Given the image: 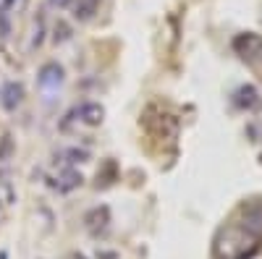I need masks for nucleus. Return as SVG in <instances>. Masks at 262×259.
I'll return each mask as SVG.
<instances>
[{
	"instance_id": "obj_1",
	"label": "nucleus",
	"mask_w": 262,
	"mask_h": 259,
	"mask_svg": "<svg viewBox=\"0 0 262 259\" xmlns=\"http://www.w3.org/2000/svg\"><path fill=\"white\" fill-rule=\"evenodd\" d=\"M262 249V199H249L217 228L212 259H254Z\"/></svg>"
},
{
	"instance_id": "obj_2",
	"label": "nucleus",
	"mask_w": 262,
	"mask_h": 259,
	"mask_svg": "<svg viewBox=\"0 0 262 259\" xmlns=\"http://www.w3.org/2000/svg\"><path fill=\"white\" fill-rule=\"evenodd\" d=\"M231 48H233V53L242 58V60L254 63V60L262 58V34H257V32H242V34L233 37Z\"/></svg>"
},
{
	"instance_id": "obj_3",
	"label": "nucleus",
	"mask_w": 262,
	"mask_h": 259,
	"mask_svg": "<svg viewBox=\"0 0 262 259\" xmlns=\"http://www.w3.org/2000/svg\"><path fill=\"white\" fill-rule=\"evenodd\" d=\"M63 79H66V71H63V66L60 63H45V66L39 68V74H37V84H39V89H45V92H53V89H58V86L63 84Z\"/></svg>"
},
{
	"instance_id": "obj_4",
	"label": "nucleus",
	"mask_w": 262,
	"mask_h": 259,
	"mask_svg": "<svg viewBox=\"0 0 262 259\" xmlns=\"http://www.w3.org/2000/svg\"><path fill=\"white\" fill-rule=\"evenodd\" d=\"M21 102H24V84L21 81H6L3 89H0V105H3V110L13 113Z\"/></svg>"
},
{
	"instance_id": "obj_5",
	"label": "nucleus",
	"mask_w": 262,
	"mask_h": 259,
	"mask_svg": "<svg viewBox=\"0 0 262 259\" xmlns=\"http://www.w3.org/2000/svg\"><path fill=\"white\" fill-rule=\"evenodd\" d=\"M84 225H86V230H90L92 236L102 233L107 225H111V209H107L105 204H100V207L90 209V212L84 215Z\"/></svg>"
},
{
	"instance_id": "obj_6",
	"label": "nucleus",
	"mask_w": 262,
	"mask_h": 259,
	"mask_svg": "<svg viewBox=\"0 0 262 259\" xmlns=\"http://www.w3.org/2000/svg\"><path fill=\"white\" fill-rule=\"evenodd\" d=\"M233 105L238 107V110H254V107L259 105V92L254 84H242L233 95Z\"/></svg>"
},
{
	"instance_id": "obj_7",
	"label": "nucleus",
	"mask_w": 262,
	"mask_h": 259,
	"mask_svg": "<svg viewBox=\"0 0 262 259\" xmlns=\"http://www.w3.org/2000/svg\"><path fill=\"white\" fill-rule=\"evenodd\" d=\"M76 113H79L81 123H86V126H100L105 121V107L100 102H84V105H79Z\"/></svg>"
},
{
	"instance_id": "obj_8",
	"label": "nucleus",
	"mask_w": 262,
	"mask_h": 259,
	"mask_svg": "<svg viewBox=\"0 0 262 259\" xmlns=\"http://www.w3.org/2000/svg\"><path fill=\"white\" fill-rule=\"evenodd\" d=\"M81 173L79 170H74V168H69V170H63L60 176H58V183H55V189L60 191V194H69V191H74V189H79L81 186Z\"/></svg>"
},
{
	"instance_id": "obj_9",
	"label": "nucleus",
	"mask_w": 262,
	"mask_h": 259,
	"mask_svg": "<svg viewBox=\"0 0 262 259\" xmlns=\"http://www.w3.org/2000/svg\"><path fill=\"white\" fill-rule=\"evenodd\" d=\"M97 6H100V0H76L74 3V18L76 21H90L97 13Z\"/></svg>"
},
{
	"instance_id": "obj_10",
	"label": "nucleus",
	"mask_w": 262,
	"mask_h": 259,
	"mask_svg": "<svg viewBox=\"0 0 262 259\" xmlns=\"http://www.w3.org/2000/svg\"><path fill=\"white\" fill-rule=\"evenodd\" d=\"M116 181V162L113 160H107L105 165H102V170H97V189H105V186H111Z\"/></svg>"
},
{
	"instance_id": "obj_11",
	"label": "nucleus",
	"mask_w": 262,
	"mask_h": 259,
	"mask_svg": "<svg viewBox=\"0 0 262 259\" xmlns=\"http://www.w3.org/2000/svg\"><path fill=\"white\" fill-rule=\"evenodd\" d=\"M13 152H16L13 136H11V134H3V136H0V162H8V160L13 157Z\"/></svg>"
},
{
	"instance_id": "obj_12",
	"label": "nucleus",
	"mask_w": 262,
	"mask_h": 259,
	"mask_svg": "<svg viewBox=\"0 0 262 259\" xmlns=\"http://www.w3.org/2000/svg\"><path fill=\"white\" fill-rule=\"evenodd\" d=\"M66 39H71V27L66 24V21H58V24H55V34H53V42H55V45H60V42H66Z\"/></svg>"
},
{
	"instance_id": "obj_13",
	"label": "nucleus",
	"mask_w": 262,
	"mask_h": 259,
	"mask_svg": "<svg viewBox=\"0 0 262 259\" xmlns=\"http://www.w3.org/2000/svg\"><path fill=\"white\" fill-rule=\"evenodd\" d=\"M11 37V16H8V8L0 6V39H8Z\"/></svg>"
},
{
	"instance_id": "obj_14",
	"label": "nucleus",
	"mask_w": 262,
	"mask_h": 259,
	"mask_svg": "<svg viewBox=\"0 0 262 259\" xmlns=\"http://www.w3.org/2000/svg\"><path fill=\"white\" fill-rule=\"evenodd\" d=\"M66 157H69V162H86L90 160V152H86V149H69Z\"/></svg>"
},
{
	"instance_id": "obj_15",
	"label": "nucleus",
	"mask_w": 262,
	"mask_h": 259,
	"mask_svg": "<svg viewBox=\"0 0 262 259\" xmlns=\"http://www.w3.org/2000/svg\"><path fill=\"white\" fill-rule=\"evenodd\" d=\"M97 259H118L116 251H97Z\"/></svg>"
},
{
	"instance_id": "obj_16",
	"label": "nucleus",
	"mask_w": 262,
	"mask_h": 259,
	"mask_svg": "<svg viewBox=\"0 0 262 259\" xmlns=\"http://www.w3.org/2000/svg\"><path fill=\"white\" fill-rule=\"evenodd\" d=\"M50 6H55V8H69L71 0H50Z\"/></svg>"
},
{
	"instance_id": "obj_17",
	"label": "nucleus",
	"mask_w": 262,
	"mask_h": 259,
	"mask_svg": "<svg viewBox=\"0 0 262 259\" xmlns=\"http://www.w3.org/2000/svg\"><path fill=\"white\" fill-rule=\"evenodd\" d=\"M13 3H16V0H3V8H11Z\"/></svg>"
},
{
	"instance_id": "obj_18",
	"label": "nucleus",
	"mask_w": 262,
	"mask_h": 259,
	"mask_svg": "<svg viewBox=\"0 0 262 259\" xmlns=\"http://www.w3.org/2000/svg\"><path fill=\"white\" fill-rule=\"evenodd\" d=\"M74 259H86V256L84 254H74Z\"/></svg>"
},
{
	"instance_id": "obj_19",
	"label": "nucleus",
	"mask_w": 262,
	"mask_h": 259,
	"mask_svg": "<svg viewBox=\"0 0 262 259\" xmlns=\"http://www.w3.org/2000/svg\"><path fill=\"white\" fill-rule=\"evenodd\" d=\"M0 259H8V256H6V251H0Z\"/></svg>"
},
{
	"instance_id": "obj_20",
	"label": "nucleus",
	"mask_w": 262,
	"mask_h": 259,
	"mask_svg": "<svg viewBox=\"0 0 262 259\" xmlns=\"http://www.w3.org/2000/svg\"><path fill=\"white\" fill-rule=\"evenodd\" d=\"M259 162H262V155H259Z\"/></svg>"
}]
</instances>
